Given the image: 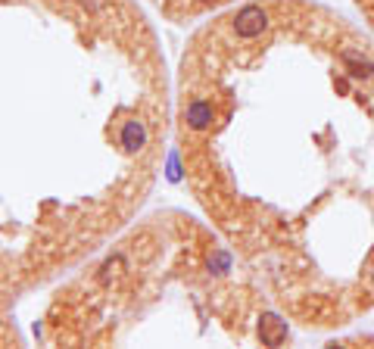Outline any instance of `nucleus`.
<instances>
[{"instance_id":"nucleus-1","label":"nucleus","mask_w":374,"mask_h":349,"mask_svg":"<svg viewBox=\"0 0 374 349\" xmlns=\"http://www.w3.org/2000/svg\"><path fill=\"white\" fill-rule=\"evenodd\" d=\"M184 122H187V128H190V131L209 128V122H212V103H209V100H203V97H193L190 103H187V110H184Z\"/></svg>"},{"instance_id":"nucleus-2","label":"nucleus","mask_w":374,"mask_h":349,"mask_svg":"<svg viewBox=\"0 0 374 349\" xmlns=\"http://www.w3.org/2000/svg\"><path fill=\"white\" fill-rule=\"evenodd\" d=\"M259 334H262V343L265 346H280L287 340V325L278 318H265L262 327H259Z\"/></svg>"},{"instance_id":"nucleus-3","label":"nucleus","mask_w":374,"mask_h":349,"mask_svg":"<svg viewBox=\"0 0 374 349\" xmlns=\"http://www.w3.org/2000/svg\"><path fill=\"white\" fill-rule=\"evenodd\" d=\"M119 140H122V147H128V150H135V147H144V140H147L144 122H137V119L125 122L122 125V134H119Z\"/></svg>"}]
</instances>
